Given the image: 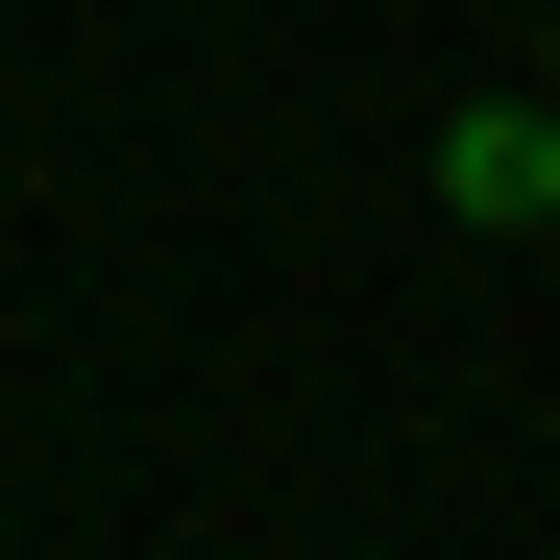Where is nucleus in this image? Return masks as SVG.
<instances>
[{"label":"nucleus","mask_w":560,"mask_h":560,"mask_svg":"<svg viewBox=\"0 0 560 560\" xmlns=\"http://www.w3.org/2000/svg\"><path fill=\"white\" fill-rule=\"evenodd\" d=\"M536 98H560V73H536Z\"/></svg>","instance_id":"nucleus-2"},{"label":"nucleus","mask_w":560,"mask_h":560,"mask_svg":"<svg viewBox=\"0 0 560 560\" xmlns=\"http://www.w3.org/2000/svg\"><path fill=\"white\" fill-rule=\"evenodd\" d=\"M536 244H560V220H536Z\"/></svg>","instance_id":"nucleus-3"},{"label":"nucleus","mask_w":560,"mask_h":560,"mask_svg":"<svg viewBox=\"0 0 560 560\" xmlns=\"http://www.w3.org/2000/svg\"><path fill=\"white\" fill-rule=\"evenodd\" d=\"M439 196L463 220H560V98H463L439 122Z\"/></svg>","instance_id":"nucleus-1"}]
</instances>
